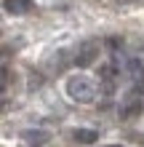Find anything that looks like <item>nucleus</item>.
<instances>
[{
	"mask_svg": "<svg viewBox=\"0 0 144 147\" xmlns=\"http://www.w3.org/2000/svg\"><path fill=\"white\" fill-rule=\"evenodd\" d=\"M64 94L75 102V105H91V102H96L99 88H96L94 78L83 75V72H75V75H70L64 80Z\"/></svg>",
	"mask_w": 144,
	"mask_h": 147,
	"instance_id": "obj_1",
	"label": "nucleus"
},
{
	"mask_svg": "<svg viewBox=\"0 0 144 147\" xmlns=\"http://www.w3.org/2000/svg\"><path fill=\"white\" fill-rule=\"evenodd\" d=\"M96 56H99V43L96 40H86V43H80V46L75 48L72 64L75 67H88V64L96 62Z\"/></svg>",
	"mask_w": 144,
	"mask_h": 147,
	"instance_id": "obj_2",
	"label": "nucleus"
},
{
	"mask_svg": "<svg viewBox=\"0 0 144 147\" xmlns=\"http://www.w3.org/2000/svg\"><path fill=\"white\" fill-rule=\"evenodd\" d=\"M141 91H144V86H133V88L125 94V99L120 105V118L123 120H128V118H133V115L141 112V96H139Z\"/></svg>",
	"mask_w": 144,
	"mask_h": 147,
	"instance_id": "obj_3",
	"label": "nucleus"
},
{
	"mask_svg": "<svg viewBox=\"0 0 144 147\" xmlns=\"http://www.w3.org/2000/svg\"><path fill=\"white\" fill-rule=\"evenodd\" d=\"M125 72H128L133 86H144V62L141 59H131V62L125 64Z\"/></svg>",
	"mask_w": 144,
	"mask_h": 147,
	"instance_id": "obj_4",
	"label": "nucleus"
},
{
	"mask_svg": "<svg viewBox=\"0 0 144 147\" xmlns=\"http://www.w3.org/2000/svg\"><path fill=\"white\" fill-rule=\"evenodd\" d=\"M32 0H3V8L13 16H21V13H29L32 11Z\"/></svg>",
	"mask_w": 144,
	"mask_h": 147,
	"instance_id": "obj_5",
	"label": "nucleus"
},
{
	"mask_svg": "<svg viewBox=\"0 0 144 147\" xmlns=\"http://www.w3.org/2000/svg\"><path fill=\"white\" fill-rule=\"evenodd\" d=\"M72 139L78 142V144H94L99 139V131H96V128H75Z\"/></svg>",
	"mask_w": 144,
	"mask_h": 147,
	"instance_id": "obj_6",
	"label": "nucleus"
},
{
	"mask_svg": "<svg viewBox=\"0 0 144 147\" xmlns=\"http://www.w3.org/2000/svg\"><path fill=\"white\" fill-rule=\"evenodd\" d=\"M24 139H27L29 144H43L48 139V134L46 131H35V128H29V131H24Z\"/></svg>",
	"mask_w": 144,
	"mask_h": 147,
	"instance_id": "obj_7",
	"label": "nucleus"
},
{
	"mask_svg": "<svg viewBox=\"0 0 144 147\" xmlns=\"http://www.w3.org/2000/svg\"><path fill=\"white\" fill-rule=\"evenodd\" d=\"M120 3H131V0H120Z\"/></svg>",
	"mask_w": 144,
	"mask_h": 147,
	"instance_id": "obj_8",
	"label": "nucleus"
},
{
	"mask_svg": "<svg viewBox=\"0 0 144 147\" xmlns=\"http://www.w3.org/2000/svg\"><path fill=\"white\" fill-rule=\"evenodd\" d=\"M109 147H120V144H109Z\"/></svg>",
	"mask_w": 144,
	"mask_h": 147,
	"instance_id": "obj_9",
	"label": "nucleus"
},
{
	"mask_svg": "<svg viewBox=\"0 0 144 147\" xmlns=\"http://www.w3.org/2000/svg\"><path fill=\"white\" fill-rule=\"evenodd\" d=\"M35 147H40V144H35Z\"/></svg>",
	"mask_w": 144,
	"mask_h": 147,
	"instance_id": "obj_10",
	"label": "nucleus"
}]
</instances>
